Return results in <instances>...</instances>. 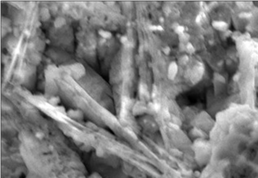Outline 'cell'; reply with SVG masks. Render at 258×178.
I'll return each mask as SVG.
<instances>
[{"label":"cell","mask_w":258,"mask_h":178,"mask_svg":"<svg viewBox=\"0 0 258 178\" xmlns=\"http://www.w3.org/2000/svg\"><path fill=\"white\" fill-rule=\"evenodd\" d=\"M65 24H66V21H65L63 18L59 17L55 21V25L57 26V28H60V27H61Z\"/></svg>","instance_id":"6da1fadb"},{"label":"cell","mask_w":258,"mask_h":178,"mask_svg":"<svg viewBox=\"0 0 258 178\" xmlns=\"http://www.w3.org/2000/svg\"><path fill=\"white\" fill-rule=\"evenodd\" d=\"M99 34L104 38H110L111 37V33L109 31H105V30H100Z\"/></svg>","instance_id":"7a4b0ae2"},{"label":"cell","mask_w":258,"mask_h":178,"mask_svg":"<svg viewBox=\"0 0 258 178\" xmlns=\"http://www.w3.org/2000/svg\"><path fill=\"white\" fill-rule=\"evenodd\" d=\"M121 42H122V43H123V44H124V45H128L129 44L128 39V38H127L126 36H123V37H122V38H121Z\"/></svg>","instance_id":"3957f363"}]
</instances>
